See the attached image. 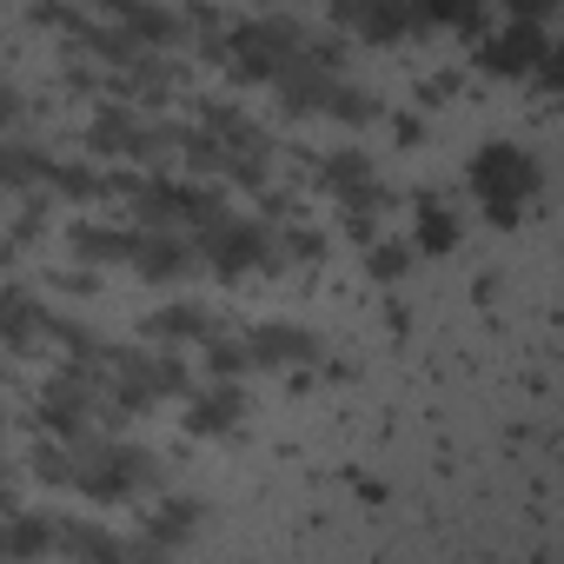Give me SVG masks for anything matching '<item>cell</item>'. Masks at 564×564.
I'll list each match as a JSON object with an SVG mask.
<instances>
[{"label":"cell","instance_id":"cell-23","mask_svg":"<svg viewBox=\"0 0 564 564\" xmlns=\"http://www.w3.org/2000/svg\"><path fill=\"white\" fill-rule=\"evenodd\" d=\"M505 8H511V21H538V28H544V21L557 14V0H505Z\"/></svg>","mask_w":564,"mask_h":564},{"label":"cell","instance_id":"cell-22","mask_svg":"<svg viewBox=\"0 0 564 564\" xmlns=\"http://www.w3.org/2000/svg\"><path fill=\"white\" fill-rule=\"evenodd\" d=\"M199 524V505H166V518L153 524V544H173V538H186Z\"/></svg>","mask_w":564,"mask_h":564},{"label":"cell","instance_id":"cell-4","mask_svg":"<svg viewBox=\"0 0 564 564\" xmlns=\"http://www.w3.org/2000/svg\"><path fill=\"white\" fill-rule=\"evenodd\" d=\"M133 206L147 226H213L219 219V199L199 193V186H166V180H147L133 186Z\"/></svg>","mask_w":564,"mask_h":564},{"label":"cell","instance_id":"cell-1","mask_svg":"<svg viewBox=\"0 0 564 564\" xmlns=\"http://www.w3.org/2000/svg\"><path fill=\"white\" fill-rule=\"evenodd\" d=\"M538 186H544V173H538V160H531L524 147H511V140L478 147V160H471V193L485 199V213H491L498 226H511V219L531 206Z\"/></svg>","mask_w":564,"mask_h":564},{"label":"cell","instance_id":"cell-19","mask_svg":"<svg viewBox=\"0 0 564 564\" xmlns=\"http://www.w3.org/2000/svg\"><path fill=\"white\" fill-rule=\"evenodd\" d=\"M419 21H452L465 34H478V0H412Z\"/></svg>","mask_w":564,"mask_h":564},{"label":"cell","instance_id":"cell-14","mask_svg":"<svg viewBox=\"0 0 564 564\" xmlns=\"http://www.w3.org/2000/svg\"><path fill=\"white\" fill-rule=\"evenodd\" d=\"M41 333V306L28 300V293H0V339L8 346H28Z\"/></svg>","mask_w":564,"mask_h":564},{"label":"cell","instance_id":"cell-15","mask_svg":"<svg viewBox=\"0 0 564 564\" xmlns=\"http://www.w3.org/2000/svg\"><path fill=\"white\" fill-rule=\"evenodd\" d=\"M47 173H54L47 153H34V147H8V140H0V186H34V180H47Z\"/></svg>","mask_w":564,"mask_h":564},{"label":"cell","instance_id":"cell-13","mask_svg":"<svg viewBox=\"0 0 564 564\" xmlns=\"http://www.w3.org/2000/svg\"><path fill=\"white\" fill-rule=\"evenodd\" d=\"M419 232H412V246H425V252H452L458 246V213L438 199V193H419Z\"/></svg>","mask_w":564,"mask_h":564},{"label":"cell","instance_id":"cell-25","mask_svg":"<svg viewBox=\"0 0 564 564\" xmlns=\"http://www.w3.org/2000/svg\"><path fill=\"white\" fill-rule=\"evenodd\" d=\"M206 352H213L219 372H239V366H246V346H232V339H219V346H206Z\"/></svg>","mask_w":564,"mask_h":564},{"label":"cell","instance_id":"cell-9","mask_svg":"<svg viewBox=\"0 0 564 564\" xmlns=\"http://www.w3.org/2000/svg\"><path fill=\"white\" fill-rule=\"evenodd\" d=\"M319 173H326V186H333V193L346 199V219H352L359 232H372V206H379V186H372V166H366L359 153H333V160H326Z\"/></svg>","mask_w":564,"mask_h":564},{"label":"cell","instance_id":"cell-2","mask_svg":"<svg viewBox=\"0 0 564 564\" xmlns=\"http://www.w3.org/2000/svg\"><path fill=\"white\" fill-rule=\"evenodd\" d=\"M300 54H306V28H293V21H252V28L232 34V67L246 80H272L279 67L300 61Z\"/></svg>","mask_w":564,"mask_h":564},{"label":"cell","instance_id":"cell-17","mask_svg":"<svg viewBox=\"0 0 564 564\" xmlns=\"http://www.w3.org/2000/svg\"><path fill=\"white\" fill-rule=\"evenodd\" d=\"M232 419H239V392H232V386H219V392H206V399L193 405V419H186V425H193V432H226Z\"/></svg>","mask_w":564,"mask_h":564},{"label":"cell","instance_id":"cell-10","mask_svg":"<svg viewBox=\"0 0 564 564\" xmlns=\"http://www.w3.org/2000/svg\"><path fill=\"white\" fill-rule=\"evenodd\" d=\"M239 346H246V359H259V366H286V359H313V352H319V339L300 333V326H252Z\"/></svg>","mask_w":564,"mask_h":564},{"label":"cell","instance_id":"cell-20","mask_svg":"<svg viewBox=\"0 0 564 564\" xmlns=\"http://www.w3.org/2000/svg\"><path fill=\"white\" fill-rule=\"evenodd\" d=\"M0 531H8V551H47L54 544V524H41V518H14Z\"/></svg>","mask_w":564,"mask_h":564},{"label":"cell","instance_id":"cell-12","mask_svg":"<svg viewBox=\"0 0 564 564\" xmlns=\"http://www.w3.org/2000/svg\"><path fill=\"white\" fill-rule=\"evenodd\" d=\"M113 14H120L127 34L147 41V47H173V41H180V14H166V8H147V0H113Z\"/></svg>","mask_w":564,"mask_h":564},{"label":"cell","instance_id":"cell-24","mask_svg":"<svg viewBox=\"0 0 564 564\" xmlns=\"http://www.w3.org/2000/svg\"><path fill=\"white\" fill-rule=\"evenodd\" d=\"M405 265H412V252H405V246H386V252H372V272H379V279H399Z\"/></svg>","mask_w":564,"mask_h":564},{"label":"cell","instance_id":"cell-8","mask_svg":"<svg viewBox=\"0 0 564 564\" xmlns=\"http://www.w3.org/2000/svg\"><path fill=\"white\" fill-rule=\"evenodd\" d=\"M544 54H551V34H544L538 21H511L505 34L485 41V67H491V74H538Z\"/></svg>","mask_w":564,"mask_h":564},{"label":"cell","instance_id":"cell-3","mask_svg":"<svg viewBox=\"0 0 564 564\" xmlns=\"http://www.w3.org/2000/svg\"><path fill=\"white\" fill-rule=\"evenodd\" d=\"M193 259H206L213 272H226V279H239L246 265H265L272 259V232L265 226H252V219H213V226H199V252Z\"/></svg>","mask_w":564,"mask_h":564},{"label":"cell","instance_id":"cell-7","mask_svg":"<svg viewBox=\"0 0 564 564\" xmlns=\"http://www.w3.org/2000/svg\"><path fill=\"white\" fill-rule=\"evenodd\" d=\"M166 140H173V133H160L153 120H133V113H120V107L94 113V127H87V147H100V153H127V160H153Z\"/></svg>","mask_w":564,"mask_h":564},{"label":"cell","instance_id":"cell-21","mask_svg":"<svg viewBox=\"0 0 564 564\" xmlns=\"http://www.w3.org/2000/svg\"><path fill=\"white\" fill-rule=\"evenodd\" d=\"M153 333H186V339H206V333H213V319H206V313H193V306H173V313H160V319H153Z\"/></svg>","mask_w":564,"mask_h":564},{"label":"cell","instance_id":"cell-18","mask_svg":"<svg viewBox=\"0 0 564 564\" xmlns=\"http://www.w3.org/2000/svg\"><path fill=\"white\" fill-rule=\"evenodd\" d=\"M54 544L80 551V557H127V544H120V538H107V531H87V524H67V531H54Z\"/></svg>","mask_w":564,"mask_h":564},{"label":"cell","instance_id":"cell-5","mask_svg":"<svg viewBox=\"0 0 564 564\" xmlns=\"http://www.w3.org/2000/svg\"><path fill=\"white\" fill-rule=\"evenodd\" d=\"M153 478L147 452H127V445H107V452H87V465H74V485L94 491V498H127Z\"/></svg>","mask_w":564,"mask_h":564},{"label":"cell","instance_id":"cell-27","mask_svg":"<svg viewBox=\"0 0 564 564\" xmlns=\"http://www.w3.org/2000/svg\"><path fill=\"white\" fill-rule=\"evenodd\" d=\"M0 471H8V465H0Z\"/></svg>","mask_w":564,"mask_h":564},{"label":"cell","instance_id":"cell-6","mask_svg":"<svg viewBox=\"0 0 564 564\" xmlns=\"http://www.w3.org/2000/svg\"><path fill=\"white\" fill-rule=\"evenodd\" d=\"M333 21L366 41H405L412 28H425L412 0H333Z\"/></svg>","mask_w":564,"mask_h":564},{"label":"cell","instance_id":"cell-26","mask_svg":"<svg viewBox=\"0 0 564 564\" xmlns=\"http://www.w3.org/2000/svg\"><path fill=\"white\" fill-rule=\"evenodd\" d=\"M14 120H21V94L0 80V127H14Z\"/></svg>","mask_w":564,"mask_h":564},{"label":"cell","instance_id":"cell-11","mask_svg":"<svg viewBox=\"0 0 564 564\" xmlns=\"http://www.w3.org/2000/svg\"><path fill=\"white\" fill-rule=\"evenodd\" d=\"M133 265L147 272V279H180L186 265H193V246H180L173 232H140V246H133Z\"/></svg>","mask_w":564,"mask_h":564},{"label":"cell","instance_id":"cell-16","mask_svg":"<svg viewBox=\"0 0 564 564\" xmlns=\"http://www.w3.org/2000/svg\"><path fill=\"white\" fill-rule=\"evenodd\" d=\"M133 246H140V232H107V226H80L74 232V252L80 259H127L133 265Z\"/></svg>","mask_w":564,"mask_h":564}]
</instances>
